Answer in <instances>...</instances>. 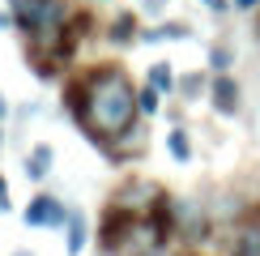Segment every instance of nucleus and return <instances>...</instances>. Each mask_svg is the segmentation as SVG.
<instances>
[{"instance_id":"f257e3e1","label":"nucleus","mask_w":260,"mask_h":256,"mask_svg":"<svg viewBox=\"0 0 260 256\" xmlns=\"http://www.w3.org/2000/svg\"><path fill=\"white\" fill-rule=\"evenodd\" d=\"M85 85V111H81V128L90 133V141H111L115 133H124L128 124L137 120V90L133 81H128L124 69H115V64H99V69H90L81 77Z\"/></svg>"},{"instance_id":"f03ea898","label":"nucleus","mask_w":260,"mask_h":256,"mask_svg":"<svg viewBox=\"0 0 260 256\" xmlns=\"http://www.w3.org/2000/svg\"><path fill=\"white\" fill-rule=\"evenodd\" d=\"M21 218H26V227H64L69 222V205L60 197H51V192H39V197H30Z\"/></svg>"},{"instance_id":"7ed1b4c3","label":"nucleus","mask_w":260,"mask_h":256,"mask_svg":"<svg viewBox=\"0 0 260 256\" xmlns=\"http://www.w3.org/2000/svg\"><path fill=\"white\" fill-rule=\"evenodd\" d=\"M171 222H175V231H183L188 239H205V231H209L205 209L192 197H171Z\"/></svg>"},{"instance_id":"20e7f679","label":"nucleus","mask_w":260,"mask_h":256,"mask_svg":"<svg viewBox=\"0 0 260 256\" xmlns=\"http://www.w3.org/2000/svg\"><path fill=\"white\" fill-rule=\"evenodd\" d=\"M158 197H162V188L154 179H128V184H120V192H115V205L133 209V213H149Z\"/></svg>"},{"instance_id":"39448f33","label":"nucleus","mask_w":260,"mask_h":256,"mask_svg":"<svg viewBox=\"0 0 260 256\" xmlns=\"http://www.w3.org/2000/svg\"><path fill=\"white\" fill-rule=\"evenodd\" d=\"M209 103H213L218 115H239V103H243L239 81H235L231 73H218V77L209 81Z\"/></svg>"},{"instance_id":"423d86ee","label":"nucleus","mask_w":260,"mask_h":256,"mask_svg":"<svg viewBox=\"0 0 260 256\" xmlns=\"http://www.w3.org/2000/svg\"><path fill=\"white\" fill-rule=\"evenodd\" d=\"M183 43L192 39V26H183V21H167V26H154V30H141V43Z\"/></svg>"},{"instance_id":"0eeeda50","label":"nucleus","mask_w":260,"mask_h":256,"mask_svg":"<svg viewBox=\"0 0 260 256\" xmlns=\"http://www.w3.org/2000/svg\"><path fill=\"white\" fill-rule=\"evenodd\" d=\"M107 39L115 43V47H128V43H137L141 39V30H137V13H120L111 21V30H107Z\"/></svg>"},{"instance_id":"6e6552de","label":"nucleus","mask_w":260,"mask_h":256,"mask_svg":"<svg viewBox=\"0 0 260 256\" xmlns=\"http://www.w3.org/2000/svg\"><path fill=\"white\" fill-rule=\"evenodd\" d=\"M51 163H56V149H51V145H35V149H30V158H26V175L39 184V179H47Z\"/></svg>"},{"instance_id":"1a4fd4ad","label":"nucleus","mask_w":260,"mask_h":256,"mask_svg":"<svg viewBox=\"0 0 260 256\" xmlns=\"http://www.w3.org/2000/svg\"><path fill=\"white\" fill-rule=\"evenodd\" d=\"M64 227H69V256H81V248L90 243V227H85V218L69 209V222H64Z\"/></svg>"},{"instance_id":"9d476101","label":"nucleus","mask_w":260,"mask_h":256,"mask_svg":"<svg viewBox=\"0 0 260 256\" xmlns=\"http://www.w3.org/2000/svg\"><path fill=\"white\" fill-rule=\"evenodd\" d=\"M175 85H179L183 103H197L201 94H209V77H205V73H183V77H179Z\"/></svg>"},{"instance_id":"9b49d317","label":"nucleus","mask_w":260,"mask_h":256,"mask_svg":"<svg viewBox=\"0 0 260 256\" xmlns=\"http://www.w3.org/2000/svg\"><path fill=\"white\" fill-rule=\"evenodd\" d=\"M167 149H171V158H175L179 167L192 163V141H188V133H183V128H171V133H167Z\"/></svg>"},{"instance_id":"f8f14e48","label":"nucleus","mask_w":260,"mask_h":256,"mask_svg":"<svg viewBox=\"0 0 260 256\" xmlns=\"http://www.w3.org/2000/svg\"><path fill=\"white\" fill-rule=\"evenodd\" d=\"M137 111L141 115H145V120H149V115H158L162 111V90H154V85H141V90H137Z\"/></svg>"},{"instance_id":"ddd939ff","label":"nucleus","mask_w":260,"mask_h":256,"mask_svg":"<svg viewBox=\"0 0 260 256\" xmlns=\"http://www.w3.org/2000/svg\"><path fill=\"white\" fill-rule=\"evenodd\" d=\"M154 90H175V73H171V60H158V64H149V77H145Z\"/></svg>"},{"instance_id":"4468645a","label":"nucleus","mask_w":260,"mask_h":256,"mask_svg":"<svg viewBox=\"0 0 260 256\" xmlns=\"http://www.w3.org/2000/svg\"><path fill=\"white\" fill-rule=\"evenodd\" d=\"M235 256H260V227H252V231H239L235 235V248H231Z\"/></svg>"},{"instance_id":"2eb2a0df","label":"nucleus","mask_w":260,"mask_h":256,"mask_svg":"<svg viewBox=\"0 0 260 256\" xmlns=\"http://www.w3.org/2000/svg\"><path fill=\"white\" fill-rule=\"evenodd\" d=\"M209 64H213V73H231V64H235V51L226 47V43H213V47H209Z\"/></svg>"},{"instance_id":"dca6fc26","label":"nucleus","mask_w":260,"mask_h":256,"mask_svg":"<svg viewBox=\"0 0 260 256\" xmlns=\"http://www.w3.org/2000/svg\"><path fill=\"white\" fill-rule=\"evenodd\" d=\"M235 9H239V13H252V9H260V0H231Z\"/></svg>"},{"instance_id":"f3484780","label":"nucleus","mask_w":260,"mask_h":256,"mask_svg":"<svg viewBox=\"0 0 260 256\" xmlns=\"http://www.w3.org/2000/svg\"><path fill=\"white\" fill-rule=\"evenodd\" d=\"M0 209H13V201H9V184L0 179Z\"/></svg>"},{"instance_id":"a211bd4d","label":"nucleus","mask_w":260,"mask_h":256,"mask_svg":"<svg viewBox=\"0 0 260 256\" xmlns=\"http://www.w3.org/2000/svg\"><path fill=\"white\" fill-rule=\"evenodd\" d=\"M205 9H213V13H222V9H231V0H205Z\"/></svg>"},{"instance_id":"6ab92c4d","label":"nucleus","mask_w":260,"mask_h":256,"mask_svg":"<svg viewBox=\"0 0 260 256\" xmlns=\"http://www.w3.org/2000/svg\"><path fill=\"white\" fill-rule=\"evenodd\" d=\"M141 256H171V252L162 248V243H154V248H145V252H141Z\"/></svg>"},{"instance_id":"aec40b11","label":"nucleus","mask_w":260,"mask_h":256,"mask_svg":"<svg viewBox=\"0 0 260 256\" xmlns=\"http://www.w3.org/2000/svg\"><path fill=\"white\" fill-rule=\"evenodd\" d=\"M145 9H149V13H162V9H167V0H145Z\"/></svg>"},{"instance_id":"412c9836","label":"nucleus","mask_w":260,"mask_h":256,"mask_svg":"<svg viewBox=\"0 0 260 256\" xmlns=\"http://www.w3.org/2000/svg\"><path fill=\"white\" fill-rule=\"evenodd\" d=\"M13 26H17L13 17H9V13H0V30H13Z\"/></svg>"},{"instance_id":"4be33fe9","label":"nucleus","mask_w":260,"mask_h":256,"mask_svg":"<svg viewBox=\"0 0 260 256\" xmlns=\"http://www.w3.org/2000/svg\"><path fill=\"white\" fill-rule=\"evenodd\" d=\"M5 115H9V103H5V94H0V120H5Z\"/></svg>"},{"instance_id":"5701e85b","label":"nucleus","mask_w":260,"mask_h":256,"mask_svg":"<svg viewBox=\"0 0 260 256\" xmlns=\"http://www.w3.org/2000/svg\"><path fill=\"white\" fill-rule=\"evenodd\" d=\"M13 256H35V252H30V248H17V252H13Z\"/></svg>"},{"instance_id":"b1692460","label":"nucleus","mask_w":260,"mask_h":256,"mask_svg":"<svg viewBox=\"0 0 260 256\" xmlns=\"http://www.w3.org/2000/svg\"><path fill=\"white\" fill-rule=\"evenodd\" d=\"M256 39H260V21H256Z\"/></svg>"}]
</instances>
